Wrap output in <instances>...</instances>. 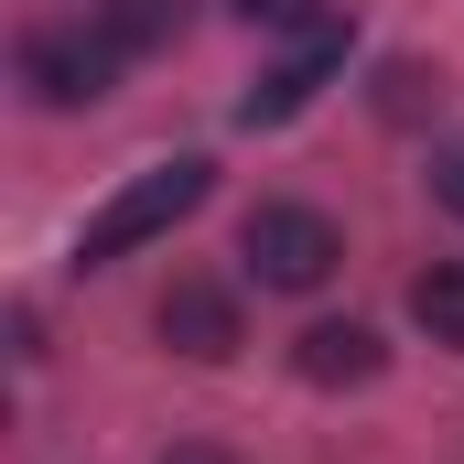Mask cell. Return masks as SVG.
I'll return each mask as SVG.
<instances>
[{
  "label": "cell",
  "mask_w": 464,
  "mask_h": 464,
  "mask_svg": "<svg viewBox=\"0 0 464 464\" xmlns=\"http://www.w3.org/2000/svg\"><path fill=\"white\" fill-rule=\"evenodd\" d=\"M411 324H421L432 346H464V259H432V270L411 281Z\"/></svg>",
  "instance_id": "cell-7"
},
{
  "label": "cell",
  "mask_w": 464,
  "mask_h": 464,
  "mask_svg": "<svg viewBox=\"0 0 464 464\" xmlns=\"http://www.w3.org/2000/svg\"><path fill=\"white\" fill-rule=\"evenodd\" d=\"M237 259H248V281H259V292H324V281H335V259H346V237L324 227L314 206H248Z\"/></svg>",
  "instance_id": "cell-2"
},
{
  "label": "cell",
  "mask_w": 464,
  "mask_h": 464,
  "mask_svg": "<svg viewBox=\"0 0 464 464\" xmlns=\"http://www.w3.org/2000/svg\"><path fill=\"white\" fill-rule=\"evenodd\" d=\"M432 195H443V217H464V140L432 151Z\"/></svg>",
  "instance_id": "cell-10"
},
{
  "label": "cell",
  "mask_w": 464,
  "mask_h": 464,
  "mask_svg": "<svg viewBox=\"0 0 464 464\" xmlns=\"http://www.w3.org/2000/svg\"><path fill=\"white\" fill-rule=\"evenodd\" d=\"M378 367H389V346H378L367 324H314V335H303V378H314V389H367Z\"/></svg>",
  "instance_id": "cell-6"
},
{
  "label": "cell",
  "mask_w": 464,
  "mask_h": 464,
  "mask_svg": "<svg viewBox=\"0 0 464 464\" xmlns=\"http://www.w3.org/2000/svg\"><path fill=\"white\" fill-rule=\"evenodd\" d=\"M151 324H162V346L206 356V367H217V356H237V303H227V292H217V281H173Z\"/></svg>",
  "instance_id": "cell-5"
},
{
  "label": "cell",
  "mask_w": 464,
  "mask_h": 464,
  "mask_svg": "<svg viewBox=\"0 0 464 464\" xmlns=\"http://www.w3.org/2000/svg\"><path fill=\"white\" fill-rule=\"evenodd\" d=\"M335 65H346V22L303 33V44H292V54H281V65H270V76L237 98V119H248V130H281V119H303L314 98H324V76H335Z\"/></svg>",
  "instance_id": "cell-4"
},
{
  "label": "cell",
  "mask_w": 464,
  "mask_h": 464,
  "mask_svg": "<svg viewBox=\"0 0 464 464\" xmlns=\"http://www.w3.org/2000/svg\"><path fill=\"white\" fill-rule=\"evenodd\" d=\"M119 44L109 22L87 33V22H44V33H22V87L44 98V109H87V98H109V76H119Z\"/></svg>",
  "instance_id": "cell-3"
},
{
  "label": "cell",
  "mask_w": 464,
  "mask_h": 464,
  "mask_svg": "<svg viewBox=\"0 0 464 464\" xmlns=\"http://www.w3.org/2000/svg\"><path fill=\"white\" fill-rule=\"evenodd\" d=\"M173 22H184V0H119V11H109V33L130 44V54H140V44H162Z\"/></svg>",
  "instance_id": "cell-8"
},
{
  "label": "cell",
  "mask_w": 464,
  "mask_h": 464,
  "mask_svg": "<svg viewBox=\"0 0 464 464\" xmlns=\"http://www.w3.org/2000/svg\"><path fill=\"white\" fill-rule=\"evenodd\" d=\"M237 22H259V33H324L335 11L324 0H237Z\"/></svg>",
  "instance_id": "cell-9"
},
{
  "label": "cell",
  "mask_w": 464,
  "mask_h": 464,
  "mask_svg": "<svg viewBox=\"0 0 464 464\" xmlns=\"http://www.w3.org/2000/svg\"><path fill=\"white\" fill-rule=\"evenodd\" d=\"M206 184H217V162H195V151H173V162L130 173L109 206L76 227V259H87V270H109V259H130V248H151L162 227H184V217L206 206Z\"/></svg>",
  "instance_id": "cell-1"
}]
</instances>
